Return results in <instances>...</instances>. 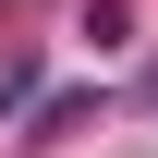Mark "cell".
Masks as SVG:
<instances>
[{"label": "cell", "mask_w": 158, "mask_h": 158, "mask_svg": "<svg viewBox=\"0 0 158 158\" xmlns=\"http://www.w3.org/2000/svg\"><path fill=\"white\" fill-rule=\"evenodd\" d=\"M73 37H98V49H122V37H134V12H122V0H85V12H73Z\"/></svg>", "instance_id": "1"}, {"label": "cell", "mask_w": 158, "mask_h": 158, "mask_svg": "<svg viewBox=\"0 0 158 158\" xmlns=\"http://www.w3.org/2000/svg\"><path fill=\"white\" fill-rule=\"evenodd\" d=\"M134 98H146V110H158V61H146V85H134Z\"/></svg>", "instance_id": "2"}]
</instances>
